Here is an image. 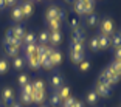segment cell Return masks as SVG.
<instances>
[{
  "label": "cell",
  "mask_w": 121,
  "mask_h": 107,
  "mask_svg": "<svg viewBox=\"0 0 121 107\" xmlns=\"http://www.w3.org/2000/svg\"><path fill=\"white\" fill-rule=\"evenodd\" d=\"M99 30H101V34L103 36L110 37V36L113 34V22H112L109 17L104 19V20L101 22V25H99Z\"/></svg>",
  "instance_id": "obj_1"
},
{
  "label": "cell",
  "mask_w": 121,
  "mask_h": 107,
  "mask_svg": "<svg viewBox=\"0 0 121 107\" xmlns=\"http://www.w3.org/2000/svg\"><path fill=\"white\" fill-rule=\"evenodd\" d=\"M96 93H98V96H110V86H107V84H103V82H96Z\"/></svg>",
  "instance_id": "obj_2"
},
{
  "label": "cell",
  "mask_w": 121,
  "mask_h": 107,
  "mask_svg": "<svg viewBox=\"0 0 121 107\" xmlns=\"http://www.w3.org/2000/svg\"><path fill=\"white\" fill-rule=\"evenodd\" d=\"M104 75L107 76V79H109V82H110V86H113V84H117V82L120 81V78H121V76L118 75V73H117V71H115V70H113L112 67L106 68V70H104Z\"/></svg>",
  "instance_id": "obj_3"
},
{
  "label": "cell",
  "mask_w": 121,
  "mask_h": 107,
  "mask_svg": "<svg viewBox=\"0 0 121 107\" xmlns=\"http://www.w3.org/2000/svg\"><path fill=\"white\" fill-rule=\"evenodd\" d=\"M84 39H86V34L81 28L73 30L71 33V43H84Z\"/></svg>",
  "instance_id": "obj_4"
},
{
  "label": "cell",
  "mask_w": 121,
  "mask_h": 107,
  "mask_svg": "<svg viewBox=\"0 0 121 107\" xmlns=\"http://www.w3.org/2000/svg\"><path fill=\"white\" fill-rule=\"evenodd\" d=\"M59 13H60L59 6H48V9H47V20H59Z\"/></svg>",
  "instance_id": "obj_5"
},
{
  "label": "cell",
  "mask_w": 121,
  "mask_h": 107,
  "mask_svg": "<svg viewBox=\"0 0 121 107\" xmlns=\"http://www.w3.org/2000/svg\"><path fill=\"white\" fill-rule=\"evenodd\" d=\"M13 31V36H14V40L19 43H23V36H25V30L22 28V26H13L11 28Z\"/></svg>",
  "instance_id": "obj_6"
},
{
  "label": "cell",
  "mask_w": 121,
  "mask_h": 107,
  "mask_svg": "<svg viewBox=\"0 0 121 107\" xmlns=\"http://www.w3.org/2000/svg\"><path fill=\"white\" fill-rule=\"evenodd\" d=\"M20 8H22V14H23V17H30V16L33 14V11H34L33 2H30V0H26V2L22 5Z\"/></svg>",
  "instance_id": "obj_7"
},
{
  "label": "cell",
  "mask_w": 121,
  "mask_h": 107,
  "mask_svg": "<svg viewBox=\"0 0 121 107\" xmlns=\"http://www.w3.org/2000/svg\"><path fill=\"white\" fill-rule=\"evenodd\" d=\"M86 9V16L93 14V9H95V0H79Z\"/></svg>",
  "instance_id": "obj_8"
},
{
  "label": "cell",
  "mask_w": 121,
  "mask_h": 107,
  "mask_svg": "<svg viewBox=\"0 0 121 107\" xmlns=\"http://www.w3.org/2000/svg\"><path fill=\"white\" fill-rule=\"evenodd\" d=\"M13 98H14V92H13V89H11V87L3 89V92H2V99H3L5 103L11 104V103H13Z\"/></svg>",
  "instance_id": "obj_9"
},
{
  "label": "cell",
  "mask_w": 121,
  "mask_h": 107,
  "mask_svg": "<svg viewBox=\"0 0 121 107\" xmlns=\"http://www.w3.org/2000/svg\"><path fill=\"white\" fill-rule=\"evenodd\" d=\"M70 59H71V62H73V64L79 65L82 61H84V53H79V51L70 50Z\"/></svg>",
  "instance_id": "obj_10"
},
{
  "label": "cell",
  "mask_w": 121,
  "mask_h": 107,
  "mask_svg": "<svg viewBox=\"0 0 121 107\" xmlns=\"http://www.w3.org/2000/svg\"><path fill=\"white\" fill-rule=\"evenodd\" d=\"M98 43H99V50H107L110 47V37L99 34L98 36Z\"/></svg>",
  "instance_id": "obj_11"
},
{
  "label": "cell",
  "mask_w": 121,
  "mask_h": 107,
  "mask_svg": "<svg viewBox=\"0 0 121 107\" xmlns=\"http://www.w3.org/2000/svg\"><path fill=\"white\" fill-rule=\"evenodd\" d=\"M11 17H13V20H16V22H22V20H23V14H22V8H20V6H16V8H13V11H11Z\"/></svg>",
  "instance_id": "obj_12"
},
{
  "label": "cell",
  "mask_w": 121,
  "mask_h": 107,
  "mask_svg": "<svg viewBox=\"0 0 121 107\" xmlns=\"http://www.w3.org/2000/svg\"><path fill=\"white\" fill-rule=\"evenodd\" d=\"M5 50H6V53L9 54V56H14V57H17V54H19V50H20V48H17V47H16L14 43H5Z\"/></svg>",
  "instance_id": "obj_13"
},
{
  "label": "cell",
  "mask_w": 121,
  "mask_h": 107,
  "mask_svg": "<svg viewBox=\"0 0 121 107\" xmlns=\"http://www.w3.org/2000/svg\"><path fill=\"white\" fill-rule=\"evenodd\" d=\"M28 65L33 68V70H37V68L40 67V62H39V54L30 56V57H28Z\"/></svg>",
  "instance_id": "obj_14"
},
{
  "label": "cell",
  "mask_w": 121,
  "mask_h": 107,
  "mask_svg": "<svg viewBox=\"0 0 121 107\" xmlns=\"http://www.w3.org/2000/svg\"><path fill=\"white\" fill-rule=\"evenodd\" d=\"M73 11L78 16H86V9H84V6L79 0H73Z\"/></svg>",
  "instance_id": "obj_15"
},
{
  "label": "cell",
  "mask_w": 121,
  "mask_h": 107,
  "mask_svg": "<svg viewBox=\"0 0 121 107\" xmlns=\"http://www.w3.org/2000/svg\"><path fill=\"white\" fill-rule=\"evenodd\" d=\"M110 45H113V48L121 47V33H113L110 36Z\"/></svg>",
  "instance_id": "obj_16"
},
{
  "label": "cell",
  "mask_w": 121,
  "mask_h": 107,
  "mask_svg": "<svg viewBox=\"0 0 121 107\" xmlns=\"http://www.w3.org/2000/svg\"><path fill=\"white\" fill-rule=\"evenodd\" d=\"M39 62H40V65H42L43 68H47V70H50V68L53 67V62H51L50 56H39Z\"/></svg>",
  "instance_id": "obj_17"
},
{
  "label": "cell",
  "mask_w": 121,
  "mask_h": 107,
  "mask_svg": "<svg viewBox=\"0 0 121 107\" xmlns=\"http://www.w3.org/2000/svg\"><path fill=\"white\" fill-rule=\"evenodd\" d=\"M57 96L60 98V101H64V99H67L68 96H70V89H68L67 86H64V87H59V90H57Z\"/></svg>",
  "instance_id": "obj_18"
},
{
  "label": "cell",
  "mask_w": 121,
  "mask_h": 107,
  "mask_svg": "<svg viewBox=\"0 0 121 107\" xmlns=\"http://www.w3.org/2000/svg\"><path fill=\"white\" fill-rule=\"evenodd\" d=\"M36 42H37V37L33 33H25V36H23V43L25 45H34Z\"/></svg>",
  "instance_id": "obj_19"
},
{
  "label": "cell",
  "mask_w": 121,
  "mask_h": 107,
  "mask_svg": "<svg viewBox=\"0 0 121 107\" xmlns=\"http://www.w3.org/2000/svg\"><path fill=\"white\" fill-rule=\"evenodd\" d=\"M31 98H33V103L42 104L43 99H45V92H34V93L31 95Z\"/></svg>",
  "instance_id": "obj_20"
},
{
  "label": "cell",
  "mask_w": 121,
  "mask_h": 107,
  "mask_svg": "<svg viewBox=\"0 0 121 107\" xmlns=\"http://www.w3.org/2000/svg\"><path fill=\"white\" fill-rule=\"evenodd\" d=\"M60 40H62V34L59 31H54V33H50V42L53 45H59Z\"/></svg>",
  "instance_id": "obj_21"
},
{
  "label": "cell",
  "mask_w": 121,
  "mask_h": 107,
  "mask_svg": "<svg viewBox=\"0 0 121 107\" xmlns=\"http://www.w3.org/2000/svg\"><path fill=\"white\" fill-rule=\"evenodd\" d=\"M51 87H54V89H59V87H62V76L57 75V73L51 76Z\"/></svg>",
  "instance_id": "obj_22"
},
{
  "label": "cell",
  "mask_w": 121,
  "mask_h": 107,
  "mask_svg": "<svg viewBox=\"0 0 121 107\" xmlns=\"http://www.w3.org/2000/svg\"><path fill=\"white\" fill-rule=\"evenodd\" d=\"M37 40H39L40 45H47V43L50 42V33L48 31H42L39 34V37H37Z\"/></svg>",
  "instance_id": "obj_23"
},
{
  "label": "cell",
  "mask_w": 121,
  "mask_h": 107,
  "mask_svg": "<svg viewBox=\"0 0 121 107\" xmlns=\"http://www.w3.org/2000/svg\"><path fill=\"white\" fill-rule=\"evenodd\" d=\"M50 57H51V62H53V65H59L60 61H62V54H60L57 50H54L53 54H51Z\"/></svg>",
  "instance_id": "obj_24"
},
{
  "label": "cell",
  "mask_w": 121,
  "mask_h": 107,
  "mask_svg": "<svg viewBox=\"0 0 121 107\" xmlns=\"http://www.w3.org/2000/svg\"><path fill=\"white\" fill-rule=\"evenodd\" d=\"M25 54H26V57H30V56H34V54H37V45H26L25 47Z\"/></svg>",
  "instance_id": "obj_25"
},
{
  "label": "cell",
  "mask_w": 121,
  "mask_h": 107,
  "mask_svg": "<svg viewBox=\"0 0 121 107\" xmlns=\"http://www.w3.org/2000/svg\"><path fill=\"white\" fill-rule=\"evenodd\" d=\"M33 89H34V92H45V84H43L42 79H37L33 84Z\"/></svg>",
  "instance_id": "obj_26"
},
{
  "label": "cell",
  "mask_w": 121,
  "mask_h": 107,
  "mask_svg": "<svg viewBox=\"0 0 121 107\" xmlns=\"http://www.w3.org/2000/svg\"><path fill=\"white\" fill-rule=\"evenodd\" d=\"M13 65H14L16 70H22L23 68V65H25V61H23V57H14V62H13Z\"/></svg>",
  "instance_id": "obj_27"
},
{
  "label": "cell",
  "mask_w": 121,
  "mask_h": 107,
  "mask_svg": "<svg viewBox=\"0 0 121 107\" xmlns=\"http://www.w3.org/2000/svg\"><path fill=\"white\" fill-rule=\"evenodd\" d=\"M48 26H50L51 33L59 31V30H60V22L59 20H48Z\"/></svg>",
  "instance_id": "obj_28"
},
{
  "label": "cell",
  "mask_w": 121,
  "mask_h": 107,
  "mask_svg": "<svg viewBox=\"0 0 121 107\" xmlns=\"http://www.w3.org/2000/svg\"><path fill=\"white\" fill-rule=\"evenodd\" d=\"M60 103H62V101H60V98L57 96V93H53V95L50 96V104H51L53 107H59Z\"/></svg>",
  "instance_id": "obj_29"
},
{
  "label": "cell",
  "mask_w": 121,
  "mask_h": 107,
  "mask_svg": "<svg viewBox=\"0 0 121 107\" xmlns=\"http://www.w3.org/2000/svg\"><path fill=\"white\" fill-rule=\"evenodd\" d=\"M98 101V93L96 92H89L87 93V103L89 104H96Z\"/></svg>",
  "instance_id": "obj_30"
},
{
  "label": "cell",
  "mask_w": 121,
  "mask_h": 107,
  "mask_svg": "<svg viewBox=\"0 0 121 107\" xmlns=\"http://www.w3.org/2000/svg\"><path fill=\"white\" fill-rule=\"evenodd\" d=\"M96 23H98V16L93 13V14H90V16H87V25L89 26H95Z\"/></svg>",
  "instance_id": "obj_31"
},
{
  "label": "cell",
  "mask_w": 121,
  "mask_h": 107,
  "mask_svg": "<svg viewBox=\"0 0 121 107\" xmlns=\"http://www.w3.org/2000/svg\"><path fill=\"white\" fill-rule=\"evenodd\" d=\"M112 68H113L115 71H117L118 75L121 76V61L120 59H113V62H112V65H110Z\"/></svg>",
  "instance_id": "obj_32"
},
{
  "label": "cell",
  "mask_w": 121,
  "mask_h": 107,
  "mask_svg": "<svg viewBox=\"0 0 121 107\" xmlns=\"http://www.w3.org/2000/svg\"><path fill=\"white\" fill-rule=\"evenodd\" d=\"M8 67H9V64H8L6 59H0V73L2 75H5L8 71Z\"/></svg>",
  "instance_id": "obj_33"
},
{
  "label": "cell",
  "mask_w": 121,
  "mask_h": 107,
  "mask_svg": "<svg viewBox=\"0 0 121 107\" xmlns=\"http://www.w3.org/2000/svg\"><path fill=\"white\" fill-rule=\"evenodd\" d=\"M20 99H22V103H23V104H31V103H33L31 95H28V93H23V92H22V95H20Z\"/></svg>",
  "instance_id": "obj_34"
},
{
  "label": "cell",
  "mask_w": 121,
  "mask_h": 107,
  "mask_svg": "<svg viewBox=\"0 0 121 107\" xmlns=\"http://www.w3.org/2000/svg\"><path fill=\"white\" fill-rule=\"evenodd\" d=\"M90 50L92 51H98L99 50V43H98V37H93L90 40Z\"/></svg>",
  "instance_id": "obj_35"
},
{
  "label": "cell",
  "mask_w": 121,
  "mask_h": 107,
  "mask_svg": "<svg viewBox=\"0 0 121 107\" xmlns=\"http://www.w3.org/2000/svg\"><path fill=\"white\" fill-rule=\"evenodd\" d=\"M70 50L79 51V53H84V45H82V43H71V45H70Z\"/></svg>",
  "instance_id": "obj_36"
},
{
  "label": "cell",
  "mask_w": 121,
  "mask_h": 107,
  "mask_svg": "<svg viewBox=\"0 0 121 107\" xmlns=\"http://www.w3.org/2000/svg\"><path fill=\"white\" fill-rule=\"evenodd\" d=\"M47 51H48L47 45H37V54L39 56H47Z\"/></svg>",
  "instance_id": "obj_37"
},
{
  "label": "cell",
  "mask_w": 121,
  "mask_h": 107,
  "mask_svg": "<svg viewBox=\"0 0 121 107\" xmlns=\"http://www.w3.org/2000/svg\"><path fill=\"white\" fill-rule=\"evenodd\" d=\"M22 92L23 93H28V95H33V93H34V89H33V84H26V86H23L22 87Z\"/></svg>",
  "instance_id": "obj_38"
},
{
  "label": "cell",
  "mask_w": 121,
  "mask_h": 107,
  "mask_svg": "<svg viewBox=\"0 0 121 107\" xmlns=\"http://www.w3.org/2000/svg\"><path fill=\"white\" fill-rule=\"evenodd\" d=\"M89 68H90V62L86 61V59H84V61L79 64V70H81V71H87Z\"/></svg>",
  "instance_id": "obj_39"
},
{
  "label": "cell",
  "mask_w": 121,
  "mask_h": 107,
  "mask_svg": "<svg viewBox=\"0 0 121 107\" xmlns=\"http://www.w3.org/2000/svg\"><path fill=\"white\" fill-rule=\"evenodd\" d=\"M75 101H76V99H73L71 96H68L67 99H64V106H62V107H73Z\"/></svg>",
  "instance_id": "obj_40"
},
{
  "label": "cell",
  "mask_w": 121,
  "mask_h": 107,
  "mask_svg": "<svg viewBox=\"0 0 121 107\" xmlns=\"http://www.w3.org/2000/svg\"><path fill=\"white\" fill-rule=\"evenodd\" d=\"M19 84H20L22 87L26 86V84H28V76H26V75H20V76H19Z\"/></svg>",
  "instance_id": "obj_41"
},
{
  "label": "cell",
  "mask_w": 121,
  "mask_h": 107,
  "mask_svg": "<svg viewBox=\"0 0 121 107\" xmlns=\"http://www.w3.org/2000/svg\"><path fill=\"white\" fill-rule=\"evenodd\" d=\"M113 56H115V59H120L121 61V47L120 48H113Z\"/></svg>",
  "instance_id": "obj_42"
},
{
  "label": "cell",
  "mask_w": 121,
  "mask_h": 107,
  "mask_svg": "<svg viewBox=\"0 0 121 107\" xmlns=\"http://www.w3.org/2000/svg\"><path fill=\"white\" fill-rule=\"evenodd\" d=\"M70 25H71V28H73V30L79 28V20H78V19H71V22H70Z\"/></svg>",
  "instance_id": "obj_43"
},
{
  "label": "cell",
  "mask_w": 121,
  "mask_h": 107,
  "mask_svg": "<svg viewBox=\"0 0 121 107\" xmlns=\"http://www.w3.org/2000/svg\"><path fill=\"white\" fill-rule=\"evenodd\" d=\"M3 2H5V6H16L17 0H3Z\"/></svg>",
  "instance_id": "obj_44"
},
{
  "label": "cell",
  "mask_w": 121,
  "mask_h": 107,
  "mask_svg": "<svg viewBox=\"0 0 121 107\" xmlns=\"http://www.w3.org/2000/svg\"><path fill=\"white\" fill-rule=\"evenodd\" d=\"M62 19H65V13L60 9V13H59V22H62Z\"/></svg>",
  "instance_id": "obj_45"
},
{
  "label": "cell",
  "mask_w": 121,
  "mask_h": 107,
  "mask_svg": "<svg viewBox=\"0 0 121 107\" xmlns=\"http://www.w3.org/2000/svg\"><path fill=\"white\" fill-rule=\"evenodd\" d=\"M73 107H84V104H82L81 101H75V104H73Z\"/></svg>",
  "instance_id": "obj_46"
},
{
  "label": "cell",
  "mask_w": 121,
  "mask_h": 107,
  "mask_svg": "<svg viewBox=\"0 0 121 107\" xmlns=\"http://www.w3.org/2000/svg\"><path fill=\"white\" fill-rule=\"evenodd\" d=\"M2 8H5V2L3 0H0V9H2Z\"/></svg>",
  "instance_id": "obj_47"
},
{
  "label": "cell",
  "mask_w": 121,
  "mask_h": 107,
  "mask_svg": "<svg viewBox=\"0 0 121 107\" xmlns=\"http://www.w3.org/2000/svg\"><path fill=\"white\" fill-rule=\"evenodd\" d=\"M9 107H20V104H11Z\"/></svg>",
  "instance_id": "obj_48"
},
{
  "label": "cell",
  "mask_w": 121,
  "mask_h": 107,
  "mask_svg": "<svg viewBox=\"0 0 121 107\" xmlns=\"http://www.w3.org/2000/svg\"><path fill=\"white\" fill-rule=\"evenodd\" d=\"M30 2H40V0H30Z\"/></svg>",
  "instance_id": "obj_49"
},
{
  "label": "cell",
  "mask_w": 121,
  "mask_h": 107,
  "mask_svg": "<svg viewBox=\"0 0 121 107\" xmlns=\"http://www.w3.org/2000/svg\"><path fill=\"white\" fill-rule=\"evenodd\" d=\"M65 2H73V0H65Z\"/></svg>",
  "instance_id": "obj_50"
},
{
  "label": "cell",
  "mask_w": 121,
  "mask_h": 107,
  "mask_svg": "<svg viewBox=\"0 0 121 107\" xmlns=\"http://www.w3.org/2000/svg\"><path fill=\"white\" fill-rule=\"evenodd\" d=\"M40 107H45V106H40Z\"/></svg>",
  "instance_id": "obj_51"
},
{
  "label": "cell",
  "mask_w": 121,
  "mask_h": 107,
  "mask_svg": "<svg viewBox=\"0 0 121 107\" xmlns=\"http://www.w3.org/2000/svg\"><path fill=\"white\" fill-rule=\"evenodd\" d=\"M0 107H2V106H0Z\"/></svg>",
  "instance_id": "obj_52"
},
{
  "label": "cell",
  "mask_w": 121,
  "mask_h": 107,
  "mask_svg": "<svg viewBox=\"0 0 121 107\" xmlns=\"http://www.w3.org/2000/svg\"><path fill=\"white\" fill-rule=\"evenodd\" d=\"M25 2H26V0H25Z\"/></svg>",
  "instance_id": "obj_53"
}]
</instances>
